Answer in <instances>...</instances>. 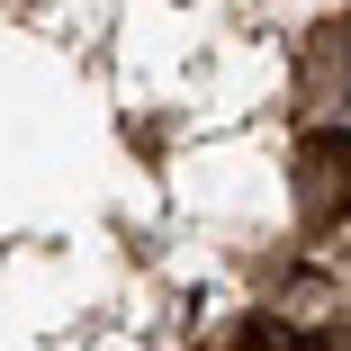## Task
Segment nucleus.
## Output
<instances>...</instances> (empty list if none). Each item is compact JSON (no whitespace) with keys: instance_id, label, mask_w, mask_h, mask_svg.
Instances as JSON below:
<instances>
[{"instance_id":"obj_1","label":"nucleus","mask_w":351,"mask_h":351,"mask_svg":"<svg viewBox=\"0 0 351 351\" xmlns=\"http://www.w3.org/2000/svg\"><path fill=\"white\" fill-rule=\"evenodd\" d=\"M289 207L306 234H333L351 217V126H306L289 154Z\"/></svg>"},{"instance_id":"obj_2","label":"nucleus","mask_w":351,"mask_h":351,"mask_svg":"<svg viewBox=\"0 0 351 351\" xmlns=\"http://www.w3.org/2000/svg\"><path fill=\"white\" fill-rule=\"evenodd\" d=\"M289 90H298V108H306V117H333V108L351 99V10H333V19H315V27L298 36Z\"/></svg>"}]
</instances>
